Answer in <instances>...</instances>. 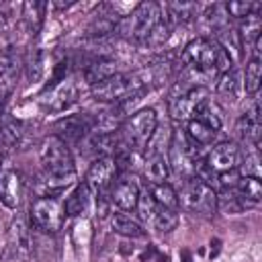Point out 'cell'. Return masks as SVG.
I'll return each instance as SVG.
<instances>
[{"instance_id": "obj_33", "label": "cell", "mask_w": 262, "mask_h": 262, "mask_svg": "<svg viewBox=\"0 0 262 262\" xmlns=\"http://www.w3.org/2000/svg\"><path fill=\"white\" fill-rule=\"evenodd\" d=\"M260 8L258 2H246V0H235V2H229L225 4V10L229 16H235V18H246L250 14H256Z\"/></svg>"}, {"instance_id": "obj_10", "label": "cell", "mask_w": 262, "mask_h": 262, "mask_svg": "<svg viewBox=\"0 0 262 262\" xmlns=\"http://www.w3.org/2000/svg\"><path fill=\"white\" fill-rule=\"evenodd\" d=\"M53 135L59 137L63 143H78L82 141L90 131H94V117L88 113H76L59 119L53 125Z\"/></svg>"}, {"instance_id": "obj_29", "label": "cell", "mask_w": 262, "mask_h": 262, "mask_svg": "<svg viewBox=\"0 0 262 262\" xmlns=\"http://www.w3.org/2000/svg\"><path fill=\"white\" fill-rule=\"evenodd\" d=\"M53 96H49V108L51 111H63L68 104L74 102L76 98V88L70 82H61L55 90H51Z\"/></svg>"}, {"instance_id": "obj_27", "label": "cell", "mask_w": 262, "mask_h": 262, "mask_svg": "<svg viewBox=\"0 0 262 262\" xmlns=\"http://www.w3.org/2000/svg\"><path fill=\"white\" fill-rule=\"evenodd\" d=\"M149 223L158 229V231H172L176 225H178V213L176 209H168V207H162L156 203V209H154V215L149 219Z\"/></svg>"}, {"instance_id": "obj_22", "label": "cell", "mask_w": 262, "mask_h": 262, "mask_svg": "<svg viewBox=\"0 0 262 262\" xmlns=\"http://www.w3.org/2000/svg\"><path fill=\"white\" fill-rule=\"evenodd\" d=\"M239 88H242V80H239V72L237 70H229V72H223L217 80V94L223 98V100H235L237 94H239Z\"/></svg>"}, {"instance_id": "obj_36", "label": "cell", "mask_w": 262, "mask_h": 262, "mask_svg": "<svg viewBox=\"0 0 262 262\" xmlns=\"http://www.w3.org/2000/svg\"><path fill=\"white\" fill-rule=\"evenodd\" d=\"M170 258L166 256V254H162L156 246H147V250H145V254L141 256V262H168Z\"/></svg>"}, {"instance_id": "obj_12", "label": "cell", "mask_w": 262, "mask_h": 262, "mask_svg": "<svg viewBox=\"0 0 262 262\" xmlns=\"http://www.w3.org/2000/svg\"><path fill=\"white\" fill-rule=\"evenodd\" d=\"M108 201L119 207L121 211H133L137 207L139 201V184L135 178L131 176H121L113 182L111 190H108Z\"/></svg>"}, {"instance_id": "obj_25", "label": "cell", "mask_w": 262, "mask_h": 262, "mask_svg": "<svg viewBox=\"0 0 262 262\" xmlns=\"http://www.w3.org/2000/svg\"><path fill=\"white\" fill-rule=\"evenodd\" d=\"M25 131H23V123L2 115L0 117V145L4 147H14L20 143Z\"/></svg>"}, {"instance_id": "obj_2", "label": "cell", "mask_w": 262, "mask_h": 262, "mask_svg": "<svg viewBox=\"0 0 262 262\" xmlns=\"http://www.w3.org/2000/svg\"><path fill=\"white\" fill-rule=\"evenodd\" d=\"M41 166H43V176L53 178L66 186L74 182L76 170H74L72 151L68 143H63L55 135H49L41 145Z\"/></svg>"}, {"instance_id": "obj_32", "label": "cell", "mask_w": 262, "mask_h": 262, "mask_svg": "<svg viewBox=\"0 0 262 262\" xmlns=\"http://www.w3.org/2000/svg\"><path fill=\"white\" fill-rule=\"evenodd\" d=\"M260 80H262L260 57H250V61L246 66V92L248 94H256L258 88H260Z\"/></svg>"}, {"instance_id": "obj_40", "label": "cell", "mask_w": 262, "mask_h": 262, "mask_svg": "<svg viewBox=\"0 0 262 262\" xmlns=\"http://www.w3.org/2000/svg\"><path fill=\"white\" fill-rule=\"evenodd\" d=\"M0 164H2V156H0Z\"/></svg>"}, {"instance_id": "obj_3", "label": "cell", "mask_w": 262, "mask_h": 262, "mask_svg": "<svg viewBox=\"0 0 262 262\" xmlns=\"http://www.w3.org/2000/svg\"><path fill=\"white\" fill-rule=\"evenodd\" d=\"M147 78L143 74H115L92 86V96L100 102H129L131 98L141 96L145 90Z\"/></svg>"}, {"instance_id": "obj_8", "label": "cell", "mask_w": 262, "mask_h": 262, "mask_svg": "<svg viewBox=\"0 0 262 262\" xmlns=\"http://www.w3.org/2000/svg\"><path fill=\"white\" fill-rule=\"evenodd\" d=\"M6 256L10 260L27 262L33 254V237H31V227L23 215H16L10 221L8 227V239H6Z\"/></svg>"}, {"instance_id": "obj_31", "label": "cell", "mask_w": 262, "mask_h": 262, "mask_svg": "<svg viewBox=\"0 0 262 262\" xmlns=\"http://www.w3.org/2000/svg\"><path fill=\"white\" fill-rule=\"evenodd\" d=\"M190 119H192V121H199V123H203V125H207V127H211V129H215V131L221 129V117L217 115V108H215L209 100L203 102V104L192 113Z\"/></svg>"}, {"instance_id": "obj_23", "label": "cell", "mask_w": 262, "mask_h": 262, "mask_svg": "<svg viewBox=\"0 0 262 262\" xmlns=\"http://www.w3.org/2000/svg\"><path fill=\"white\" fill-rule=\"evenodd\" d=\"M45 8H47V4L45 2H37V0H31V2L23 4V23H25V27H27V31L31 35H37V31L41 29Z\"/></svg>"}, {"instance_id": "obj_37", "label": "cell", "mask_w": 262, "mask_h": 262, "mask_svg": "<svg viewBox=\"0 0 262 262\" xmlns=\"http://www.w3.org/2000/svg\"><path fill=\"white\" fill-rule=\"evenodd\" d=\"M6 90H0V117L4 115V102H6Z\"/></svg>"}, {"instance_id": "obj_15", "label": "cell", "mask_w": 262, "mask_h": 262, "mask_svg": "<svg viewBox=\"0 0 262 262\" xmlns=\"http://www.w3.org/2000/svg\"><path fill=\"white\" fill-rule=\"evenodd\" d=\"M115 74H117V61L111 57H104V55L92 57L82 68V76L90 86H94V84H98V82H102Z\"/></svg>"}, {"instance_id": "obj_14", "label": "cell", "mask_w": 262, "mask_h": 262, "mask_svg": "<svg viewBox=\"0 0 262 262\" xmlns=\"http://www.w3.org/2000/svg\"><path fill=\"white\" fill-rule=\"evenodd\" d=\"M235 133L244 143L258 145V139H260V106H258V100L237 119Z\"/></svg>"}, {"instance_id": "obj_34", "label": "cell", "mask_w": 262, "mask_h": 262, "mask_svg": "<svg viewBox=\"0 0 262 262\" xmlns=\"http://www.w3.org/2000/svg\"><path fill=\"white\" fill-rule=\"evenodd\" d=\"M27 72H29V78L31 80H39L41 78V72H43V55H41V49H31L29 55H27Z\"/></svg>"}, {"instance_id": "obj_20", "label": "cell", "mask_w": 262, "mask_h": 262, "mask_svg": "<svg viewBox=\"0 0 262 262\" xmlns=\"http://www.w3.org/2000/svg\"><path fill=\"white\" fill-rule=\"evenodd\" d=\"M233 188L237 190V194L246 203V209L258 207V203L262 199V184H260L258 178H254V176H239V180H237V184Z\"/></svg>"}, {"instance_id": "obj_9", "label": "cell", "mask_w": 262, "mask_h": 262, "mask_svg": "<svg viewBox=\"0 0 262 262\" xmlns=\"http://www.w3.org/2000/svg\"><path fill=\"white\" fill-rule=\"evenodd\" d=\"M117 176H119L117 164H115L113 156H106V158H98V160H94L90 164V168L86 172L84 184L92 192H96L98 196H102V194H108V190H111L113 182L117 180Z\"/></svg>"}, {"instance_id": "obj_5", "label": "cell", "mask_w": 262, "mask_h": 262, "mask_svg": "<svg viewBox=\"0 0 262 262\" xmlns=\"http://www.w3.org/2000/svg\"><path fill=\"white\" fill-rule=\"evenodd\" d=\"M178 194V205L190 213L196 215H213L217 209V190L199 180L196 176H190L184 180Z\"/></svg>"}, {"instance_id": "obj_1", "label": "cell", "mask_w": 262, "mask_h": 262, "mask_svg": "<svg viewBox=\"0 0 262 262\" xmlns=\"http://www.w3.org/2000/svg\"><path fill=\"white\" fill-rule=\"evenodd\" d=\"M182 63L186 70H192L196 74L209 76V74H223L231 70V55L229 51L211 37H196L192 39L184 51H182Z\"/></svg>"}, {"instance_id": "obj_13", "label": "cell", "mask_w": 262, "mask_h": 262, "mask_svg": "<svg viewBox=\"0 0 262 262\" xmlns=\"http://www.w3.org/2000/svg\"><path fill=\"white\" fill-rule=\"evenodd\" d=\"M121 141L117 137V133H104V131H90L84 139H82V147L80 151L84 156H94V160L98 158H106L113 156L119 149Z\"/></svg>"}, {"instance_id": "obj_16", "label": "cell", "mask_w": 262, "mask_h": 262, "mask_svg": "<svg viewBox=\"0 0 262 262\" xmlns=\"http://www.w3.org/2000/svg\"><path fill=\"white\" fill-rule=\"evenodd\" d=\"M162 12H164L162 20L168 27H174V25H182V23L194 18L199 12V4H194V2H168V4H164Z\"/></svg>"}, {"instance_id": "obj_19", "label": "cell", "mask_w": 262, "mask_h": 262, "mask_svg": "<svg viewBox=\"0 0 262 262\" xmlns=\"http://www.w3.org/2000/svg\"><path fill=\"white\" fill-rule=\"evenodd\" d=\"M260 33H262V20H260L258 12L246 16L244 23H242V27H239V33H237V37H239L242 47H244L246 53H252L256 41L260 39Z\"/></svg>"}, {"instance_id": "obj_17", "label": "cell", "mask_w": 262, "mask_h": 262, "mask_svg": "<svg viewBox=\"0 0 262 262\" xmlns=\"http://www.w3.org/2000/svg\"><path fill=\"white\" fill-rule=\"evenodd\" d=\"M0 201L8 209H14L20 201V176L14 170L0 172Z\"/></svg>"}, {"instance_id": "obj_4", "label": "cell", "mask_w": 262, "mask_h": 262, "mask_svg": "<svg viewBox=\"0 0 262 262\" xmlns=\"http://www.w3.org/2000/svg\"><path fill=\"white\" fill-rule=\"evenodd\" d=\"M162 20V8L156 2H141L127 16H121L117 23V33L131 41H145L154 27Z\"/></svg>"}, {"instance_id": "obj_28", "label": "cell", "mask_w": 262, "mask_h": 262, "mask_svg": "<svg viewBox=\"0 0 262 262\" xmlns=\"http://www.w3.org/2000/svg\"><path fill=\"white\" fill-rule=\"evenodd\" d=\"M147 190H149L151 199L158 205L168 207V209H178V194H176V190L168 182H164V184H149Z\"/></svg>"}, {"instance_id": "obj_6", "label": "cell", "mask_w": 262, "mask_h": 262, "mask_svg": "<svg viewBox=\"0 0 262 262\" xmlns=\"http://www.w3.org/2000/svg\"><path fill=\"white\" fill-rule=\"evenodd\" d=\"M156 127H158V115H156V111L154 108H141V111L133 113L125 121V125L121 129V135H123V141L121 143L125 147H129L131 151L133 149L143 151L145 145H147V141H149V137L154 135Z\"/></svg>"}, {"instance_id": "obj_26", "label": "cell", "mask_w": 262, "mask_h": 262, "mask_svg": "<svg viewBox=\"0 0 262 262\" xmlns=\"http://www.w3.org/2000/svg\"><path fill=\"white\" fill-rule=\"evenodd\" d=\"M111 225H113V229L119 235H125V237H143L145 235L141 223L135 221V219H131L125 213H115L113 219H111Z\"/></svg>"}, {"instance_id": "obj_30", "label": "cell", "mask_w": 262, "mask_h": 262, "mask_svg": "<svg viewBox=\"0 0 262 262\" xmlns=\"http://www.w3.org/2000/svg\"><path fill=\"white\" fill-rule=\"evenodd\" d=\"M186 135L196 143V145H211L213 141H215V137H217V131L215 129H211V127H207V125H203V123H199V121H188V131H186Z\"/></svg>"}, {"instance_id": "obj_18", "label": "cell", "mask_w": 262, "mask_h": 262, "mask_svg": "<svg viewBox=\"0 0 262 262\" xmlns=\"http://www.w3.org/2000/svg\"><path fill=\"white\" fill-rule=\"evenodd\" d=\"M90 207V188L82 182V184H76L74 190L66 196L63 201V211L66 215L70 217H78V215H84Z\"/></svg>"}, {"instance_id": "obj_35", "label": "cell", "mask_w": 262, "mask_h": 262, "mask_svg": "<svg viewBox=\"0 0 262 262\" xmlns=\"http://www.w3.org/2000/svg\"><path fill=\"white\" fill-rule=\"evenodd\" d=\"M168 35H170V27H168L164 20H160V23L154 27V31L147 35L145 43L151 45V47H160V45H164V41L168 39Z\"/></svg>"}, {"instance_id": "obj_11", "label": "cell", "mask_w": 262, "mask_h": 262, "mask_svg": "<svg viewBox=\"0 0 262 262\" xmlns=\"http://www.w3.org/2000/svg\"><path fill=\"white\" fill-rule=\"evenodd\" d=\"M205 164L215 174L229 172V170L239 168V164H242V151H239V147L233 141H221V143H215L211 147V151L207 154Z\"/></svg>"}, {"instance_id": "obj_39", "label": "cell", "mask_w": 262, "mask_h": 262, "mask_svg": "<svg viewBox=\"0 0 262 262\" xmlns=\"http://www.w3.org/2000/svg\"><path fill=\"white\" fill-rule=\"evenodd\" d=\"M8 256H6V250H0V262H4Z\"/></svg>"}, {"instance_id": "obj_21", "label": "cell", "mask_w": 262, "mask_h": 262, "mask_svg": "<svg viewBox=\"0 0 262 262\" xmlns=\"http://www.w3.org/2000/svg\"><path fill=\"white\" fill-rule=\"evenodd\" d=\"M20 57L12 51H4L0 53V90H6L12 86V82L16 80L18 76V70H20Z\"/></svg>"}, {"instance_id": "obj_38", "label": "cell", "mask_w": 262, "mask_h": 262, "mask_svg": "<svg viewBox=\"0 0 262 262\" xmlns=\"http://www.w3.org/2000/svg\"><path fill=\"white\" fill-rule=\"evenodd\" d=\"M182 260H184V262H192V260H190V254H188V252H182Z\"/></svg>"}, {"instance_id": "obj_7", "label": "cell", "mask_w": 262, "mask_h": 262, "mask_svg": "<svg viewBox=\"0 0 262 262\" xmlns=\"http://www.w3.org/2000/svg\"><path fill=\"white\" fill-rule=\"evenodd\" d=\"M63 203L55 196H37L31 203V223L37 231L55 233L63 225Z\"/></svg>"}, {"instance_id": "obj_24", "label": "cell", "mask_w": 262, "mask_h": 262, "mask_svg": "<svg viewBox=\"0 0 262 262\" xmlns=\"http://www.w3.org/2000/svg\"><path fill=\"white\" fill-rule=\"evenodd\" d=\"M145 176L149 184H164L170 176V164L166 156H151L145 158Z\"/></svg>"}]
</instances>
